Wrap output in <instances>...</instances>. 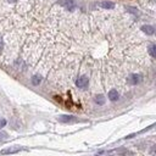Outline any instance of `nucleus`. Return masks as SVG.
I'll return each instance as SVG.
<instances>
[{"label": "nucleus", "instance_id": "nucleus-10", "mask_svg": "<svg viewBox=\"0 0 156 156\" xmlns=\"http://www.w3.org/2000/svg\"><path fill=\"white\" fill-rule=\"evenodd\" d=\"M95 101H96V104H99V105H104L105 104V98H104V95L99 94V95L95 98Z\"/></svg>", "mask_w": 156, "mask_h": 156}, {"label": "nucleus", "instance_id": "nucleus-14", "mask_svg": "<svg viewBox=\"0 0 156 156\" xmlns=\"http://www.w3.org/2000/svg\"><path fill=\"white\" fill-rule=\"evenodd\" d=\"M6 137H7L6 133H0V139H4V138H6Z\"/></svg>", "mask_w": 156, "mask_h": 156}, {"label": "nucleus", "instance_id": "nucleus-9", "mask_svg": "<svg viewBox=\"0 0 156 156\" xmlns=\"http://www.w3.org/2000/svg\"><path fill=\"white\" fill-rule=\"evenodd\" d=\"M40 82H42V78H40V76H37L36 75V76L32 77V84H33V85H38Z\"/></svg>", "mask_w": 156, "mask_h": 156}, {"label": "nucleus", "instance_id": "nucleus-1", "mask_svg": "<svg viewBox=\"0 0 156 156\" xmlns=\"http://www.w3.org/2000/svg\"><path fill=\"white\" fill-rule=\"evenodd\" d=\"M59 5L63 6L66 10H68L70 12H73L76 10V3L73 0H59Z\"/></svg>", "mask_w": 156, "mask_h": 156}, {"label": "nucleus", "instance_id": "nucleus-16", "mask_svg": "<svg viewBox=\"0 0 156 156\" xmlns=\"http://www.w3.org/2000/svg\"><path fill=\"white\" fill-rule=\"evenodd\" d=\"M7 1H9V3H16L17 0H7Z\"/></svg>", "mask_w": 156, "mask_h": 156}, {"label": "nucleus", "instance_id": "nucleus-7", "mask_svg": "<svg viewBox=\"0 0 156 156\" xmlns=\"http://www.w3.org/2000/svg\"><path fill=\"white\" fill-rule=\"evenodd\" d=\"M100 6L103 7V9H109V10H111V9H113V7H115V4L113 3H110V1H101L100 3Z\"/></svg>", "mask_w": 156, "mask_h": 156}, {"label": "nucleus", "instance_id": "nucleus-3", "mask_svg": "<svg viewBox=\"0 0 156 156\" xmlns=\"http://www.w3.org/2000/svg\"><path fill=\"white\" fill-rule=\"evenodd\" d=\"M142 79H143L142 75H137V73H133V75H130V76H129L128 82H129V84L135 85V84H138V83H140Z\"/></svg>", "mask_w": 156, "mask_h": 156}, {"label": "nucleus", "instance_id": "nucleus-8", "mask_svg": "<svg viewBox=\"0 0 156 156\" xmlns=\"http://www.w3.org/2000/svg\"><path fill=\"white\" fill-rule=\"evenodd\" d=\"M20 150H22L21 147H14V149H6V150H3L1 154H3V155H6V154H15V152H19Z\"/></svg>", "mask_w": 156, "mask_h": 156}, {"label": "nucleus", "instance_id": "nucleus-2", "mask_svg": "<svg viewBox=\"0 0 156 156\" xmlns=\"http://www.w3.org/2000/svg\"><path fill=\"white\" fill-rule=\"evenodd\" d=\"M88 83H89L88 77H87V76H82V77H79V78L77 79L76 85H77L78 88H80V89H84V88L88 87Z\"/></svg>", "mask_w": 156, "mask_h": 156}, {"label": "nucleus", "instance_id": "nucleus-12", "mask_svg": "<svg viewBox=\"0 0 156 156\" xmlns=\"http://www.w3.org/2000/svg\"><path fill=\"white\" fill-rule=\"evenodd\" d=\"M5 125H6V120H4V118H0V128H3Z\"/></svg>", "mask_w": 156, "mask_h": 156}, {"label": "nucleus", "instance_id": "nucleus-6", "mask_svg": "<svg viewBox=\"0 0 156 156\" xmlns=\"http://www.w3.org/2000/svg\"><path fill=\"white\" fill-rule=\"evenodd\" d=\"M109 99H110L111 101H116V100L118 99V93H117V90H115V89L110 90V92H109Z\"/></svg>", "mask_w": 156, "mask_h": 156}, {"label": "nucleus", "instance_id": "nucleus-13", "mask_svg": "<svg viewBox=\"0 0 156 156\" xmlns=\"http://www.w3.org/2000/svg\"><path fill=\"white\" fill-rule=\"evenodd\" d=\"M127 10L128 11H132V14H138V10L134 9V7H127Z\"/></svg>", "mask_w": 156, "mask_h": 156}, {"label": "nucleus", "instance_id": "nucleus-11", "mask_svg": "<svg viewBox=\"0 0 156 156\" xmlns=\"http://www.w3.org/2000/svg\"><path fill=\"white\" fill-rule=\"evenodd\" d=\"M149 53H150L151 57H155V56H156V45H155V44H151V45H150Z\"/></svg>", "mask_w": 156, "mask_h": 156}, {"label": "nucleus", "instance_id": "nucleus-5", "mask_svg": "<svg viewBox=\"0 0 156 156\" xmlns=\"http://www.w3.org/2000/svg\"><path fill=\"white\" fill-rule=\"evenodd\" d=\"M59 118H60V121H61V122H65V123L76 121V117H73V116H68V115H62V116H60Z\"/></svg>", "mask_w": 156, "mask_h": 156}, {"label": "nucleus", "instance_id": "nucleus-4", "mask_svg": "<svg viewBox=\"0 0 156 156\" xmlns=\"http://www.w3.org/2000/svg\"><path fill=\"white\" fill-rule=\"evenodd\" d=\"M142 31L144 32V33H146V34L152 36V34H154V32H155V28H154L152 26H149V24H145V26L142 27Z\"/></svg>", "mask_w": 156, "mask_h": 156}, {"label": "nucleus", "instance_id": "nucleus-15", "mask_svg": "<svg viewBox=\"0 0 156 156\" xmlns=\"http://www.w3.org/2000/svg\"><path fill=\"white\" fill-rule=\"evenodd\" d=\"M1 50H3V40L0 39V51H1Z\"/></svg>", "mask_w": 156, "mask_h": 156}]
</instances>
